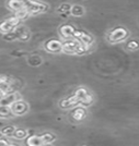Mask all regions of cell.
<instances>
[{"instance_id":"6da1fadb","label":"cell","mask_w":139,"mask_h":146,"mask_svg":"<svg viewBox=\"0 0 139 146\" xmlns=\"http://www.w3.org/2000/svg\"><path fill=\"white\" fill-rule=\"evenodd\" d=\"M128 36V31L125 27H115L107 35V39L111 43H120L122 40L126 39Z\"/></svg>"},{"instance_id":"7a4b0ae2","label":"cell","mask_w":139,"mask_h":146,"mask_svg":"<svg viewBox=\"0 0 139 146\" xmlns=\"http://www.w3.org/2000/svg\"><path fill=\"white\" fill-rule=\"evenodd\" d=\"M26 9L29 11V14H32V15H35V14H38V13H42L44 11H46L48 9V6L43 3L41 1H37V0H32L31 2H29L26 5Z\"/></svg>"},{"instance_id":"3957f363","label":"cell","mask_w":139,"mask_h":146,"mask_svg":"<svg viewBox=\"0 0 139 146\" xmlns=\"http://www.w3.org/2000/svg\"><path fill=\"white\" fill-rule=\"evenodd\" d=\"M73 38L77 39L79 43L87 45V46H90L91 44L93 43V37L91 36L90 34L85 33L83 31H75L73 33Z\"/></svg>"},{"instance_id":"277c9868","label":"cell","mask_w":139,"mask_h":146,"mask_svg":"<svg viewBox=\"0 0 139 146\" xmlns=\"http://www.w3.org/2000/svg\"><path fill=\"white\" fill-rule=\"evenodd\" d=\"M20 98H21V96L19 95L17 92H12V93L6 94L3 97L1 98V100H0V106L10 107L13 103H15L17 100H20Z\"/></svg>"},{"instance_id":"5b68a950","label":"cell","mask_w":139,"mask_h":146,"mask_svg":"<svg viewBox=\"0 0 139 146\" xmlns=\"http://www.w3.org/2000/svg\"><path fill=\"white\" fill-rule=\"evenodd\" d=\"M10 108H11V112L13 115L19 116V115H23L28 111V105L22 100H17L15 103H13L10 106Z\"/></svg>"},{"instance_id":"8992f818","label":"cell","mask_w":139,"mask_h":146,"mask_svg":"<svg viewBox=\"0 0 139 146\" xmlns=\"http://www.w3.org/2000/svg\"><path fill=\"white\" fill-rule=\"evenodd\" d=\"M13 32L15 33V35H17V39H20V40H22V42H26V40H29L31 37V34L30 32L25 29L24 26H15L14 29H13Z\"/></svg>"},{"instance_id":"52a82bcc","label":"cell","mask_w":139,"mask_h":146,"mask_svg":"<svg viewBox=\"0 0 139 146\" xmlns=\"http://www.w3.org/2000/svg\"><path fill=\"white\" fill-rule=\"evenodd\" d=\"M79 42L77 39H66L65 40V43H62V47H61V50H64V51H66L67 54H75V51H76V48H77V46H78Z\"/></svg>"},{"instance_id":"ba28073f","label":"cell","mask_w":139,"mask_h":146,"mask_svg":"<svg viewBox=\"0 0 139 146\" xmlns=\"http://www.w3.org/2000/svg\"><path fill=\"white\" fill-rule=\"evenodd\" d=\"M61 47H62V43L57 39H50L47 43H45V48L49 52H58L61 50Z\"/></svg>"},{"instance_id":"9c48e42d","label":"cell","mask_w":139,"mask_h":146,"mask_svg":"<svg viewBox=\"0 0 139 146\" xmlns=\"http://www.w3.org/2000/svg\"><path fill=\"white\" fill-rule=\"evenodd\" d=\"M75 31H76V29L73 26H71L70 24H65V25H61L60 27H59V34L64 38L69 39V38L73 37Z\"/></svg>"},{"instance_id":"30bf717a","label":"cell","mask_w":139,"mask_h":146,"mask_svg":"<svg viewBox=\"0 0 139 146\" xmlns=\"http://www.w3.org/2000/svg\"><path fill=\"white\" fill-rule=\"evenodd\" d=\"M78 104H80V99L76 97L75 95L71 96V97L67 98V99H64L60 102V107L64 108V109H68L70 107H73V106H77Z\"/></svg>"},{"instance_id":"8fae6325","label":"cell","mask_w":139,"mask_h":146,"mask_svg":"<svg viewBox=\"0 0 139 146\" xmlns=\"http://www.w3.org/2000/svg\"><path fill=\"white\" fill-rule=\"evenodd\" d=\"M8 7H9V9H11L13 11H19V10L24 8L25 3L22 2L21 0H9L8 1Z\"/></svg>"},{"instance_id":"7c38bea8","label":"cell","mask_w":139,"mask_h":146,"mask_svg":"<svg viewBox=\"0 0 139 146\" xmlns=\"http://www.w3.org/2000/svg\"><path fill=\"white\" fill-rule=\"evenodd\" d=\"M14 26H13L9 20H5L2 22H0V33L2 34H7L9 32H12Z\"/></svg>"},{"instance_id":"4fadbf2b","label":"cell","mask_w":139,"mask_h":146,"mask_svg":"<svg viewBox=\"0 0 139 146\" xmlns=\"http://www.w3.org/2000/svg\"><path fill=\"white\" fill-rule=\"evenodd\" d=\"M85 115H87V112H85V109L83 107H77L73 111V113H71L73 118L76 119V120H82V119H85Z\"/></svg>"},{"instance_id":"5bb4252c","label":"cell","mask_w":139,"mask_h":146,"mask_svg":"<svg viewBox=\"0 0 139 146\" xmlns=\"http://www.w3.org/2000/svg\"><path fill=\"white\" fill-rule=\"evenodd\" d=\"M26 145L28 146H42L43 142L41 140V136L32 135L29 139H26Z\"/></svg>"},{"instance_id":"9a60e30c","label":"cell","mask_w":139,"mask_h":146,"mask_svg":"<svg viewBox=\"0 0 139 146\" xmlns=\"http://www.w3.org/2000/svg\"><path fill=\"white\" fill-rule=\"evenodd\" d=\"M70 13L73 17H82L85 14V8L80 5H73L70 8Z\"/></svg>"},{"instance_id":"2e32d148","label":"cell","mask_w":139,"mask_h":146,"mask_svg":"<svg viewBox=\"0 0 139 146\" xmlns=\"http://www.w3.org/2000/svg\"><path fill=\"white\" fill-rule=\"evenodd\" d=\"M28 15H29V11H28V9H26V5L23 9H21V10H19V11H15V14L13 15V17H15L17 19H19L20 21H22V20H24V19L28 18Z\"/></svg>"},{"instance_id":"e0dca14e","label":"cell","mask_w":139,"mask_h":146,"mask_svg":"<svg viewBox=\"0 0 139 146\" xmlns=\"http://www.w3.org/2000/svg\"><path fill=\"white\" fill-rule=\"evenodd\" d=\"M28 62H29V64H31V66L36 67V66H40V64L42 63V59H41L38 56L33 55V56H30V57H29Z\"/></svg>"},{"instance_id":"ac0fdd59","label":"cell","mask_w":139,"mask_h":146,"mask_svg":"<svg viewBox=\"0 0 139 146\" xmlns=\"http://www.w3.org/2000/svg\"><path fill=\"white\" fill-rule=\"evenodd\" d=\"M40 136H41V140H42L43 143H46V144L53 142V141H55V139H56V136L52 133H44V134H42V135H40Z\"/></svg>"},{"instance_id":"d6986e66","label":"cell","mask_w":139,"mask_h":146,"mask_svg":"<svg viewBox=\"0 0 139 146\" xmlns=\"http://www.w3.org/2000/svg\"><path fill=\"white\" fill-rule=\"evenodd\" d=\"M12 112H11V108L7 107V106H0V117L1 118H8L10 117Z\"/></svg>"},{"instance_id":"ffe728a7","label":"cell","mask_w":139,"mask_h":146,"mask_svg":"<svg viewBox=\"0 0 139 146\" xmlns=\"http://www.w3.org/2000/svg\"><path fill=\"white\" fill-rule=\"evenodd\" d=\"M89 47H90V46H87V45H83V44L79 43L78 46H77V48H76L75 54H77V55H83V54H85V52L89 50Z\"/></svg>"},{"instance_id":"44dd1931","label":"cell","mask_w":139,"mask_h":146,"mask_svg":"<svg viewBox=\"0 0 139 146\" xmlns=\"http://www.w3.org/2000/svg\"><path fill=\"white\" fill-rule=\"evenodd\" d=\"M92 102H93V96H92L91 94H89V93H88L83 98L80 99V104H81L82 106H89L90 104H92Z\"/></svg>"},{"instance_id":"7402d4cb","label":"cell","mask_w":139,"mask_h":146,"mask_svg":"<svg viewBox=\"0 0 139 146\" xmlns=\"http://www.w3.org/2000/svg\"><path fill=\"white\" fill-rule=\"evenodd\" d=\"M70 8H71V5H69V3H61L58 8V12L68 14V13H70Z\"/></svg>"},{"instance_id":"603a6c76","label":"cell","mask_w":139,"mask_h":146,"mask_svg":"<svg viewBox=\"0 0 139 146\" xmlns=\"http://www.w3.org/2000/svg\"><path fill=\"white\" fill-rule=\"evenodd\" d=\"M13 136L15 137V139H18V140H21V139H23V137H25L26 136V131H24V130H14V132H13L12 134Z\"/></svg>"},{"instance_id":"cb8c5ba5","label":"cell","mask_w":139,"mask_h":146,"mask_svg":"<svg viewBox=\"0 0 139 146\" xmlns=\"http://www.w3.org/2000/svg\"><path fill=\"white\" fill-rule=\"evenodd\" d=\"M87 94H88V91H87L85 88H83V87H80V88H78L77 91L75 92V96L78 98V99L83 98Z\"/></svg>"},{"instance_id":"d4e9b609","label":"cell","mask_w":139,"mask_h":146,"mask_svg":"<svg viewBox=\"0 0 139 146\" xmlns=\"http://www.w3.org/2000/svg\"><path fill=\"white\" fill-rule=\"evenodd\" d=\"M3 39L8 40V42H12L14 39H17V35H15V33L12 31V32H9L7 34H3Z\"/></svg>"},{"instance_id":"484cf974","label":"cell","mask_w":139,"mask_h":146,"mask_svg":"<svg viewBox=\"0 0 139 146\" xmlns=\"http://www.w3.org/2000/svg\"><path fill=\"white\" fill-rule=\"evenodd\" d=\"M13 132H14V128H13V127H11V125L6 127V128H3L2 130H1V133H2V135H7V136L12 135Z\"/></svg>"},{"instance_id":"4316f807","label":"cell","mask_w":139,"mask_h":146,"mask_svg":"<svg viewBox=\"0 0 139 146\" xmlns=\"http://www.w3.org/2000/svg\"><path fill=\"white\" fill-rule=\"evenodd\" d=\"M11 83V80L9 76L7 75H0V85L2 84H10Z\"/></svg>"},{"instance_id":"83f0119b","label":"cell","mask_w":139,"mask_h":146,"mask_svg":"<svg viewBox=\"0 0 139 146\" xmlns=\"http://www.w3.org/2000/svg\"><path fill=\"white\" fill-rule=\"evenodd\" d=\"M127 47H128V49H129V50H136V49L138 48V43H137V42H134V40H132V42H129V43H128Z\"/></svg>"},{"instance_id":"f1b7e54d","label":"cell","mask_w":139,"mask_h":146,"mask_svg":"<svg viewBox=\"0 0 139 146\" xmlns=\"http://www.w3.org/2000/svg\"><path fill=\"white\" fill-rule=\"evenodd\" d=\"M8 20L10 21V23H11L14 27H15V26H18V25H20V22H21V21H20L19 19L15 18V17H11V18H9Z\"/></svg>"},{"instance_id":"f546056e","label":"cell","mask_w":139,"mask_h":146,"mask_svg":"<svg viewBox=\"0 0 139 146\" xmlns=\"http://www.w3.org/2000/svg\"><path fill=\"white\" fill-rule=\"evenodd\" d=\"M13 56H17V57H19V56H22V55H25V51H19V50H15V51H13L12 52Z\"/></svg>"},{"instance_id":"4dcf8cb0","label":"cell","mask_w":139,"mask_h":146,"mask_svg":"<svg viewBox=\"0 0 139 146\" xmlns=\"http://www.w3.org/2000/svg\"><path fill=\"white\" fill-rule=\"evenodd\" d=\"M5 95H6V94H5V92H3L2 90H1V88H0V100H1V98L3 97Z\"/></svg>"},{"instance_id":"1f68e13d","label":"cell","mask_w":139,"mask_h":146,"mask_svg":"<svg viewBox=\"0 0 139 146\" xmlns=\"http://www.w3.org/2000/svg\"><path fill=\"white\" fill-rule=\"evenodd\" d=\"M7 146H20L19 144H15V143H8Z\"/></svg>"},{"instance_id":"d6a6232c","label":"cell","mask_w":139,"mask_h":146,"mask_svg":"<svg viewBox=\"0 0 139 146\" xmlns=\"http://www.w3.org/2000/svg\"><path fill=\"white\" fill-rule=\"evenodd\" d=\"M21 1H22V2H24L25 5H28V3H29V2H31L32 0H21Z\"/></svg>"},{"instance_id":"836d02e7","label":"cell","mask_w":139,"mask_h":146,"mask_svg":"<svg viewBox=\"0 0 139 146\" xmlns=\"http://www.w3.org/2000/svg\"><path fill=\"white\" fill-rule=\"evenodd\" d=\"M2 136H3V135H2V133H1V132H0V140H1V139H2Z\"/></svg>"},{"instance_id":"e575fe53","label":"cell","mask_w":139,"mask_h":146,"mask_svg":"<svg viewBox=\"0 0 139 146\" xmlns=\"http://www.w3.org/2000/svg\"><path fill=\"white\" fill-rule=\"evenodd\" d=\"M42 146H52V145H49V144H46V145H42Z\"/></svg>"}]
</instances>
